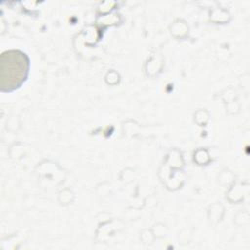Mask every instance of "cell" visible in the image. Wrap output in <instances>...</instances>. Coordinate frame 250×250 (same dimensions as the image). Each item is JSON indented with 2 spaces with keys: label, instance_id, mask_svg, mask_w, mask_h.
Returning a JSON list of instances; mask_svg holds the SVG:
<instances>
[{
  "label": "cell",
  "instance_id": "obj_1",
  "mask_svg": "<svg viewBox=\"0 0 250 250\" xmlns=\"http://www.w3.org/2000/svg\"><path fill=\"white\" fill-rule=\"evenodd\" d=\"M29 60L20 50L5 51L0 56V88L2 92H11L20 87L26 79Z\"/></svg>",
  "mask_w": 250,
  "mask_h": 250
}]
</instances>
